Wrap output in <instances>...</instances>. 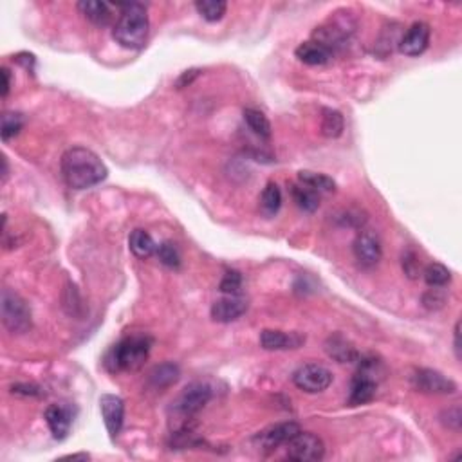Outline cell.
I'll return each instance as SVG.
<instances>
[{"mask_svg": "<svg viewBox=\"0 0 462 462\" xmlns=\"http://www.w3.org/2000/svg\"><path fill=\"white\" fill-rule=\"evenodd\" d=\"M2 166H4V168H2V183H6V179H8V158H2Z\"/></svg>", "mask_w": 462, "mask_h": 462, "instance_id": "ab89813d", "label": "cell"}, {"mask_svg": "<svg viewBox=\"0 0 462 462\" xmlns=\"http://www.w3.org/2000/svg\"><path fill=\"white\" fill-rule=\"evenodd\" d=\"M431 29L426 22H416L406 29L399 40V51L404 56H419L430 46Z\"/></svg>", "mask_w": 462, "mask_h": 462, "instance_id": "7c38bea8", "label": "cell"}, {"mask_svg": "<svg viewBox=\"0 0 462 462\" xmlns=\"http://www.w3.org/2000/svg\"><path fill=\"white\" fill-rule=\"evenodd\" d=\"M219 289L224 294H239L242 289V274L239 271H226L220 280Z\"/></svg>", "mask_w": 462, "mask_h": 462, "instance_id": "4dcf8cb0", "label": "cell"}, {"mask_svg": "<svg viewBox=\"0 0 462 462\" xmlns=\"http://www.w3.org/2000/svg\"><path fill=\"white\" fill-rule=\"evenodd\" d=\"M62 178L71 190H89L107 179L108 170L105 163L85 147H73L66 150L60 161Z\"/></svg>", "mask_w": 462, "mask_h": 462, "instance_id": "6da1fadb", "label": "cell"}, {"mask_svg": "<svg viewBox=\"0 0 462 462\" xmlns=\"http://www.w3.org/2000/svg\"><path fill=\"white\" fill-rule=\"evenodd\" d=\"M358 363L359 369L352 379L351 396H349L351 406H359V404L372 401L376 390H378V376L381 363L376 358H359Z\"/></svg>", "mask_w": 462, "mask_h": 462, "instance_id": "5b68a950", "label": "cell"}, {"mask_svg": "<svg viewBox=\"0 0 462 462\" xmlns=\"http://www.w3.org/2000/svg\"><path fill=\"white\" fill-rule=\"evenodd\" d=\"M424 282H426L430 287H444L446 284H450L451 273L446 266L439 262L428 264L423 271Z\"/></svg>", "mask_w": 462, "mask_h": 462, "instance_id": "83f0119b", "label": "cell"}, {"mask_svg": "<svg viewBox=\"0 0 462 462\" xmlns=\"http://www.w3.org/2000/svg\"><path fill=\"white\" fill-rule=\"evenodd\" d=\"M298 179L304 186H309V188L316 190V192H334L336 190V181L325 173H316L309 172V170H302L298 172Z\"/></svg>", "mask_w": 462, "mask_h": 462, "instance_id": "cb8c5ba5", "label": "cell"}, {"mask_svg": "<svg viewBox=\"0 0 462 462\" xmlns=\"http://www.w3.org/2000/svg\"><path fill=\"white\" fill-rule=\"evenodd\" d=\"M0 314H2V324L11 334H26L31 329V309L27 302L11 289L2 291Z\"/></svg>", "mask_w": 462, "mask_h": 462, "instance_id": "277c9868", "label": "cell"}, {"mask_svg": "<svg viewBox=\"0 0 462 462\" xmlns=\"http://www.w3.org/2000/svg\"><path fill=\"white\" fill-rule=\"evenodd\" d=\"M244 121L250 127V130H253L258 138H271V123L264 112L257 111V108H244Z\"/></svg>", "mask_w": 462, "mask_h": 462, "instance_id": "484cf974", "label": "cell"}, {"mask_svg": "<svg viewBox=\"0 0 462 462\" xmlns=\"http://www.w3.org/2000/svg\"><path fill=\"white\" fill-rule=\"evenodd\" d=\"M352 251H354V258L358 264L365 270H372L379 264L383 257V247L379 237L370 230L359 231L358 237L352 244Z\"/></svg>", "mask_w": 462, "mask_h": 462, "instance_id": "9c48e42d", "label": "cell"}, {"mask_svg": "<svg viewBox=\"0 0 462 462\" xmlns=\"http://www.w3.org/2000/svg\"><path fill=\"white\" fill-rule=\"evenodd\" d=\"M423 304L426 305L428 309H439L443 307L444 297L439 293V287H433L431 291H428L423 297Z\"/></svg>", "mask_w": 462, "mask_h": 462, "instance_id": "836d02e7", "label": "cell"}, {"mask_svg": "<svg viewBox=\"0 0 462 462\" xmlns=\"http://www.w3.org/2000/svg\"><path fill=\"white\" fill-rule=\"evenodd\" d=\"M247 311V300L240 294H224L212 305V318L219 324H231Z\"/></svg>", "mask_w": 462, "mask_h": 462, "instance_id": "5bb4252c", "label": "cell"}, {"mask_svg": "<svg viewBox=\"0 0 462 462\" xmlns=\"http://www.w3.org/2000/svg\"><path fill=\"white\" fill-rule=\"evenodd\" d=\"M305 343V336L298 332H284L266 329L260 332V346L266 351H289V349H298Z\"/></svg>", "mask_w": 462, "mask_h": 462, "instance_id": "9a60e30c", "label": "cell"}, {"mask_svg": "<svg viewBox=\"0 0 462 462\" xmlns=\"http://www.w3.org/2000/svg\"><path fill=\"white\" fill-rule=\"evenodd\" d=\"M155 253H158L163 266L170 267V270H179V266H181V253H179V250L173 242L166 240V242L159 244Z\"/></svg>", "mask_w": 462, "mask_h": 462, "instance_id": "f546056e", "label": "cell"}, {"mask_svg": "<svg viewBox=\"0 0 462 462\" xmlns=\"http://www.w3.org/2000/svg\"><path fill=\"white\" fill-rule=\"evenodd\" d=\"M293 383L307 394H320L332 383V372L318 363H305L293 372Z\"/></svg>", "mask_w": 462, "mask_h": 462, "instance_id": "52a82bcc", "label": "cell"}, {"mask_svg": "<svg viewBox=\"0 0 462 462\" xmlns=\"http://www.w3.org/2000/svg\"><path fill=\"white\" fill-rule=\"evenodd\" d=\"M66 458H73V461H76V458H83V461H87V458H89V455H87V453H74V455H67Z\"/></svg>", "mask_w": 462, "mask_h": 462, "instance_id": "60d3db41", "label": "cell"}, {"mask_svg": "<svg viewBox=\"0 0 462 462\" xmlns=\"http://www.w3.org/2000/svg\"><path fill=\"white\" fill-rule=\"evenodd\" d=\"M78 9L81 11V15L85 19L93 22L94 26L105 27L112 22V9L114 6L107 4V2H98V0H83V2H78Z\"/></svg>", "mask_w": 462, "mask_h": 462, "instance_id": "d6986e66", "label": "cell"}, {"mask_svg": "<svg viewBox=\"0 0 462 462\" xmlns=\"http://www.w3.org/2000/svg\"><path fill=\"white\" fill-rule=\"evenodd\" d=\"M46 423L56 441H63L73 426V412L66 404H51L46 410Z\"/></svg>", "mask_w": 462, "mask_h": 462, "instance_id": "2e32d148", "label": "cell"}, {"mask_svg": "<svg viewBox=\"0 0 462 462\" xmlns=\"http://www.w3.org/2000/svg\"><path fill=\"white\" fill-rule=\"evenodd\" d=\"M200 74L199 69H190V71H185V73L181 74V76L178 78V81H175V85H178V89H183V87H188V85L193 83V80H195L197 76Z\"/></svg>", "mask_w": 462, "mask_h": 462, "instance_id": "d590c367", "label": "cell"}, {"mask_svg": "<svg viewBox=\"0 0 462 462\" xmlns=\"http://www.w3.org/2000/svg\"><path fill=\"white\" fill-rule=\"evenodd\" d=\"M297 58L300 62L307 63V66H325L332 60L334 54L327 49L325 46H322L320 42H316V40H309V42L300 43L294 51Z\"/></svg>", "mask_w": 462, "mask_h": 462, "instance_id": "ac0fdd59", "label": "cell"}, {"mask_svg": "<svg viewBox=\"0 0 462 462\" xmlns=\"http://www.w3.org/2000/svg\"><path fill=\"white\" fill-rule=\"evenodd\" d=\"M325 352L329 354V358L336 359L338 363H356L359 359L356 346L342 334L329 336L327 342H325Z\"/></svg>", "mask_w": 462, "mask_h": 462, "instance_id": "e0dca14e", "label": "cell"}, {"mask_svg": "<svg viewBox=\"0 0 462 462\" xmlns=\"http://www.w3.org/2000/svg\"><path fill=\"white\" fill-rule=\"evenodd\" d=\"M181 378V369L175 363L166 361L161 365H155L148 374V385L155 390H165L168 386L175 385Z\"/></svg>", "mask_w": 462, "mask_h": 462, "instance_id": "ffe728a7", "label": "cell"}, {"mask_svg": "<svg viewBox=\"0 0 462 462\" xmlns=\"http://www.w3.org/2000/svg\"><path fill=\"white\" fill-rule=\"evenodd\" d=\"M11 394H16V396H31L38 397L42 396V390L36 385H27V383H16V385L11 386Z\"/></svg>", "mask_w": 462, "mask_h": 462, "instance_id": "e575fe53", "label": "cell"}, {"mask_svg": "<svg viewBox=\"0 0 462 462\" xmlns=\"http://www.w3.org/2000/svg\"><path fill=\"white\" fill-rule=\"evenodd\" d=\"M100 410L108 436L115 439L120 436L121 428H123L125 401L120 396H114V394H103L100 397Z\"/></svg>", "mask_w": 462, "mask_h": 462, "instance_id": "30bf717a", "label": "cell"}, {"mask_svg": "<svg viewBox=\"0 0 462 462\" xmlns=\"http://www.w3.org/2000/svg\"><path fill=\"white\" fill-rule=\"evenodd\" d=\"M300 430L297 423L293 421H287V423H278L273 424V426L266 428L257 436V443L260 444V448H264L266 451H273L277 448L284 446L289 441L293 439Z\"/></svg>", "mask_w": 462, "mask_h": 462, "instance_id": "4fadbf2b", "label": "cell"}, {"mask_svg": "<svg viewBox=\"0 0 462 462\" xmlns=\"http://www.w3.org/2000/svg\"><path fill=\"white\" fill-rule=\"evenodd\" d=\"M24 127V115L19 112H4L2 114V127H0V135L2 141H9L15 135H19V132Z\"/></svg>", "mask_w": 462, "mask_h": 462, "instance_id": "f1b7e54d", "label": "cell"}, {"mask_svg": "<svg viewBox=\"0 0 462 462\" xmlns=\"http://www.w3.org/2000/svg\"><path fill=\"white\" fill-rule=\"evenodd\" d=\"M210 399H212V386L200 381L190 383L172 403L173 416L179 419H192L205 409Z\"/></svg>", "mask_w": 462, "mask_h": 462, "instance_id": "8992f818", "label": "cell"}, {"mask_svg": "<svg viewBox=\"0 0 462 462\" xmlns=\"http://www.w3.org/2000/svg\"><path fill=\"white\" fill-rule=\"evenodd\" d=\"M154 339L148 334H130L112 345L103 358L105 369L111 374L139 370L150 354Z\"/></svg>", "mask_w": 462, "mask_h": 462, "instance_id": "3957f363", "label": "cell"}, {"mask_svg": "<svg viewBox=\"0 0 462 462\" xmlns=\"http://www.w3.org/2000/svg\"><path fill=\"white\" fill-rule=\"evenodd\" d=\"M414 385L417 390L426 394H455L457 383L446 378L444 374L431 369H419L414 374Z\"/></svg>", "mask_w": 462, "mask_h": 462, "instance_id": "8fae6325", "label": "cell"}, {"mask_svg": "<svg viewBox=\"0 0 462 462\" xmlns=\"http://www.w3.org/2000/svg\"><path fill=\"white\" fill-rule=\"evenodd\" d=\"M195 9L206 22H219L227 11V4L224 0H197Z\"/></svg>", "mask_w": 462, "mask_h": 462, "instance_id": "4316f807", "label": "cell"}, {"mask_svg": "<svg viewBox=\"0 0 462 462\" xmlns=\"http://www.w3.org/2000/svg\"><path fill=\"white\" fill-rule=\"evenodd\" d=\"M458 336H461V322H457V324H455V329H453L455 356H457V359H461V342H458Z\"/></svg>", "mask_w": 462, "mask_h": 462, "instance_id": "f35d334b", "label": "cell"}, {"mask_svg": "<svg viewBox=\"0 0 462 462\" xmlns=\"http://www.w3.org/2000/svg\"><path fill=\"white\" fill-rule=\"evenodd\" d=\"M114 8L120 11L112 29L114 40L125 49H141L147 43L148 29H150L147 6L141 2H125V4H114Z\"/></svg>", "mask_w": 462, "mask_h": 462, "instance_id": "7a4b0ae2", "label": "cell"}, {"mask_svg": "<svg viewBox=\"0 0 462 462\" xmlns=\"http://www.w3.org/2000/svg\"><path fill=\"white\" fill-rule=\"evenodd\" d=\"M291 195H293V200L302 212L314 213L316 210L320 208V195H318L316 190L309 188V186L293 185L291 186Z\"/></svg>", "mask_w": 462, "mask_h": 462, "instance_id": "7402d4cb", "label": "cell"}, {"mask_svg": "<svg viewBox=\"0 0 462 462\" xmlns=\"http://www.w3.org/2000/svg\"><path fill=\"white\" fill-rule=\"evenodd\" d=\"M282 206V190L277 183H267L260 195V210L266 217L277 215Z\"/></svg>", "mask_w": 462, "mask_h": 462, "instance_id": "603a6c76", "label": "cell"}, {"mask_svg": "<svg viewBox=\"0 0 462 462\" xmlns=\"http://www.w3.org/2000/svg\"><path fill=\"white\" fill-rule=\"evenodd\" d=\"M325 455V444L311 431H298L287 443V457L297 462L322 461Z\"/></svg>", "mask_w": 462, "mask_h": 462, "instance_id": "ba28073f", "label": "cell"}, {"mask_svg": "<svg viewBox=\"0 0 462 462\" xmlns=\"http://www.w3.org/2000/svg\"><path fill=\"white\" fill-rule=\"evenodd\" d=\"M11 91V73L8 67H2V98H8Z\"/></svg>", "mask_w": 462, "mask_h": 462, "instance_id": "74e56055", "label": "cell"}, {"mask_svg": "<svg viewBox=\"0 0 462 462\" xmlns=\"http://www.w3.org/2000/svg\"><path fill=\"white\" fill-rule=\"evenodd\" d=\"M345 128V120H343L342 112L334 111V108H324L322 112V134L325 138L336 139L343 134Z\"/></svg>", "mask_w": 462, "mask_h": 462, "instance_id": "d4e9b609", "label": "cell"}, {"mask_svg": "<svg viewBox=\"0 0 462 462\" xmlns=\"http://www.w3.org/2000/svg\"><path fill=\"white\" fill-rule=\"evenodd\" d=\"M443 423L446 424V426L450 428V430L461 431V424H462L461 406H453V409H448L446 412L443 414Z\"/></svg>", "mask_w": 462, "mask_h": 462, "instance_id": "d6a6232c", "label": "cell"}, {"mask_svg": "<svg viewBox=\"0 0 462 462\" xmlns=\"http://www.w3.org/2000/svg\"><path fill=\"white\" fill-rule=\"evenodd\" d=\"M128 247H130V251L134 253V257L141 258V260L152 257V255L155 253V250H158L152 235L145 230L132 231L130 237H128Z\"/></svg>", "mask_w": 462, "mask_h": 462, "instance_id": "44dd1931", "label": "cell"}, {"mask_svg": "<svg viewBox=\"0 0 462 462\" xmlns=\"http://www.w3.org/2000/svg\"><path fill=\"white\" fill-rule=\"evenodd\" d=\"M15 62L26 67V69H33V66H35V56L29 53H20L15 56Z\"/></svg>", "mask_w": 462, "mask_h": 462, "instance_id": "8d00e7d4", "label": "cell"}, {"mask_svg": "<svg viewBox=\"0 0 462 462\" xmlns=\"http://www.w3.org/2000/svg\"><path fill=\"white\" fill-rule=\"evenodd\" d=\"M403 271L409 278H417L421 273V262L416 251H406L403 255Z\"/></svg>", "mask_w": 462, "mask_h": 462, "instance_id": "1f68e13d", "label": "cell"}]
</instances>
